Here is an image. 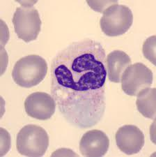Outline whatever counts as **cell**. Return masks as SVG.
<instances>
[{
	"label": "cell",
	"mask_w": 156,
	"mask_h": 157,
	"mask_svg": "<svg viewBox=\"0 0 156 157\" xmlns=\"http://www.w3.org/2000/svg\"><path fill=\"white\" fill-rule=\"evenodd\" d=\"M106 54L92 39L74 42L57 53L51 66V93L70 124L88 128L105 111Z\"/></svg>",
	"instance_id": "obj_1"
},
{
	"label": "cell",
	"mask_w": 156,
	"mask_h": 157,
	"mask_svg": "<svg viewBox=\"0 0 156 157\" xmlns=\"http://www.w3.org/2000/svg\"><path fill=\"white\" fill-rule=\"evenodd\" d=\"M47 73V64L42 57L31 55L20 59L15 64L12 78L17 85L30 88L42 82Z\"/></svg>",
	"instance_id": "obj_2"
},
{
	"label": "cell",
	"mask_w": 156,
	"mask_h": 157,
	"mask_svg": "<svg viewBox=\"0 0 156 157\" xmlns=\"http://www.w3.org/2000/svg\"><path fill=\"white\" fill-rule=\"evenodd\" d=\"M49 146V136L41 126L28 124L22 127L17 135L16 148L23 156H43Z\"/></svg>",
	"instance_id": "obj_3"
},
{
	"label": "cell",
	"mask_w": 156,
	"mask_h": 157,
	"mask_svg": "<svg viewBox=\"0 0 156 157\" xmlns=\"http://www.w3.org/2000/svg\"><path fill=\"white\" fill-rule=\"evenodd\" d=\"M133 23V15L129 7L115 4L103 11L100 25L102 32L109 36H118L128 31Z\"/></svg>",
	"instance_id": "obj_4"
},
{
	"label": "cell",
	"mask_w": 156,
	"mask_h": 157,
	"mask_svg": "<svg viewBox=\"0 0 156 157\" xmlns=\"http://www.w3.org/2000/svg\"><path fill=\"white\" fill-rule=\"evenodd\" d=\"M13 24L17 37L29 43L37 39L42 22L36 9L24 5L16 9L13 17Z\"/></svg>",
	"instance_id": "obj_5"
},
{
	"label": "cell",
	"mask_w": 156,
	"mask_h": 157,
	"mask_svg": "<svg viewBox=\"0 0 156 157\" xmlns=\"http://www.w3.org/2000/svg\"><path fill=\"white\" fill-rule=\"evenodd\" d=\"M153 79V72L142 63L129 66L122 74V90L128 96L135 97L143 90L149 88Z\"/></svg>",
	"instance_id": "obj_6"
},
{
	"label": "cell",
	"mask_w": 156,
	"mask_h": 157,
	"mask_svg": "<svg viewBox=\"0 0 156 157\" xmlns=\"http://www.w3.org/2000/svg\"><path fill=\"white\" fill-rule=\"evenodd\" d=\"M24 109L27 115L39 120H47L55 113L56 103L53 97L45 92H34L24 101Z\"/></svg>",
	"instance_id": "obj_7"
},
{
	"label": "cell",
	"mask_w": 156,
	"mask_h": 157,
	"mask_svg": "<svg viewBox=\"0 0 156 157\" xmlns=\"http://www.w3.org/2000/svg\"><path fill=\"white\" fill-rule=\"evenodd\" d=\"M116 143L122 152L132 155L137 154L144 145V135L135 125H125L119 128L115 135Z\"/></svg>",
	"instance_id": "obj_8"
},
{
	"label": "cell",
	"mask_w": 156,
	"mask_h": 157,
	"mask_svg": "<svg viewBox=\"0 0 156 157\" xmlns=\"http://www.w3.org/2000/svg\"><path fill=\"white\" fill-rule=\"evenodd\" d=\"M110 140L106 133L100 130H91L85 133L80 143V151L83 156L100 157L107 152Z\"/></svg>",
	"instance_id": "obj_9"
},
{
	"label": "cell",
	"mask_w": 156,
	"mask_h": 157,
	"mask_svg": "<svg viewBox=\"0 0 156 157\" xmlns=\"http://www.w3.org/2000/svg\"><path fill=\"white\" fill-rule=\"evenodd\" d=\"M131 63L129 55L121 50H114L109 53L106 58V69L109 80L119 83L123 72Z\"/></svg>",
	"instance_id": "obj_10"
},
{
	"label": "cell",
	"mask_w": 156,
	"mask_h": 157,
	"mask_svg": "<svg viewBox=\"0 0 156 157\" xmlns=\"http://www.w3.org/2000/svg\"><path fill=\"white\" fill-rule=\"evenodd\" d=\"M136 106L144 117L155 120L156 117V89L147 88L137 94Z\"/></svg>",
	"instance_id": "obj_11"
},
{
	"label": "cell",
	"mask_w": 156,
	"mask_h": 157,
	"mask_svg": "<svg viewBox=\"0 0 156 157\" xmlns=\"http://www.w3.org/2000/svg\"><path fill=\"white\" fill-rule=\"evenodd\" d=\"M155 46L156 36H152L145 40L143 44L142 52L145 58L155 65Z\"/></svg>",
	"instance_id": "obj_12"
},
{
	"label": "cell",
	"mask_w": 156,
	"mask_h": 157,
	"mask_svg": "<svg viewBox=\"0 0 156 157\" xmlns=\"http://www.w3.org/2000/svg\"><path fill=\"white\" fill-rule=\"evenodd\" d=\"M1 156H4L9 150L11 138L9 133L3 128H1Z\"/></svg>",
	"instance_id": "obj_13"
},
{
	"label": "cell",
	"mask_w": 156,
	"mask_h": 157,
	"mask_svg": "<svg viewBox=\"0 0 156 157\" xmlns=\"http://www.w3.org/2000/svg\"><path fill=\"white\" fill-rule=\"evenodd\" d=\"M87 4L89 5V6L91 7L93 9L96 10L100 6H102V8L105 9V6H110L111 5L115 4H119L118 1H114V2H111V1H108V2H90V1H87Z\"/></svg>",
	"instance_id": "obj_14"
}]
</instances>
